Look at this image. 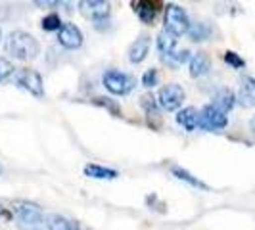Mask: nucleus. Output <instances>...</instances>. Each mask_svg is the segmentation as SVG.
<instances>
[{
  "label": "nucleus",
  "mask_w": 255,
  "mask_h": 230,
  "mask_svg": "<svg viewBox=\"0 0 255 230\" xmlns=\"http://www.w3.org/2000/svg\"><path fill=\"white\" fill-rule=\"evenodd\" d=\"M171 172H173V174H175L179 180H183V182H188L190 186L199 188V190H209V186H207L205 182H201L199 178H196L194 174H190V172L186 171V169H183V167H177V165H175V167L171 169Z\"/></svg>",
  "instance_id": "nucleus-20"
},
{
  "label": "nucleus",
  "mask_w": 255,
  "mask_h": 230,
  "mask_svg": "<svg viewBox=\"0 0 255 230\" xmlns=\"http://www.w3.org/2000/svg\"><path fill=\"white\" fill-rule=\"evenodd\" d=\"M41 27L43 31H60V29L64 27V23H62V19H60V15L58 14H48L44 17L43 21H41Z\"/></svg>",
  "instance_id": "nucleus-22"
},
{
  "label": "nucleus",
  "mask_w": 255,
  "mask_h": 230,
  "mask_svg": "<svg viewBox=\"0 0 255 230\" xmlns=\"http://www.w3.org/2000/svg\"><path fill=\"white\" fill-rule=\"evenodd\" d=\"M198 115L199 112L196 108L188 106V108L181 110V112L177 114V123H179L181 127H185L188 132H192V130H196V127H198Z\"/></svg>",
  "instance_id": "nucleus-16"
},
{
  "label": "nucleus",
  "mask_w": 255,
  "mask_h": 230,
  "mask_svg": "<svg viewBox=\"0 0 255 230\" xmlns=\"http://www.w3.org/2000/svg\"><path fill=\"white\" fill-rule=\"evenodd\" d=\"M79 12L98 25L110 19V4L102 0H83L79 2Z\"/></svg>",
  "instance_id": "nucleus-8"
},
{
  "label": "nucleus",
  "mask_w": 255,
  "mask_h": 230,
  "mask_svg": "<svg viewBox=\"0 0 255 230\" xmlns=\"http://www.w3.org/2000/svg\"><path fill=\"white\" fill-rule=\"evenodd\" d=\"M132 6H134V12H136V15H138V19L142 23L152 25L161 4L159 2H152V0H138V2H132Z\"/></svg>",
  "instance_id": "nucleus-11"
},
{
  "label": "nucleus",
  "mask_w": 255,
  "mask_h": 230,
  "mask_svg": "<svg viewBox=\"0 0 255 230\" xmlns=\"http://www.w3.org/2000/svg\"><path fill=\"white\" fill-rule=\"evenodd\" d=\"M102 83H104V86L112 94H117V96L128 94L134 88V85H136L134 77H130V75H127V73L123 71H117V69H108V71L104 73V77H102Z\"/></svg>",
  "instance_id": "nucleus-3"
},
{
  "label": "nucleus",
  "mask_w": 255,
  "mask_h": 230,
  "mask_svg": "<svg viewBox=\"0 0 255 230\" xmlns=\"http://www.w3.org/2000/svg\"><path fill=\"white\" fill-rule=\"evenodd\" d=\"M92 102H94L96 106H102V108L110 110L115 117H119V115H121V108H119V104H117L115 100H112V98H94Z\"/></svg>",
  "instance_id": "nucleus-24"
},
{
  "label": "nucleus",
  "mask_w": 255,
  "mask_h": 230,
  "mask_svg": "<svg viewBox=\"0 0 255 230\" xmlns=\"http://www.w3.org/2000/svg\"><path fill=\"white\" fill-rule=\"evenodd\" d=\"M185 98H186L185 88L181 85H177V83H171V85L163 86V88L159 90V94H157V104H159L163 110H167V112H177V110L183 106Z\"/></svg>",
  "instance_id": "nucleus-7"
},
{
  "label": "nucleus",
  "mask_w": 255,
  "mask_h": 230,
  "mask_svg": "<svg viewBox=\"0 0 255 230\" xmlns=\"http://www.w3.org/2000/svg\"><path fill=\"white\" fill-rule=\"evenodd\" d=\"M43 230H77V225L69 219H65V217L52 213V215L44 217Z\"/></svg>",
  "instance_id": "nucleus-15"
},
{
  "label": "nucleus",
  "mask_w": 255,
  "mask_h": 230,
  "mask_svg": "<svg viewBox=\"0 0 255 230\" xmlns=\"http://www.w3.org/2000/svg\"><path fill=\"white\" fill-rule=\"evenodd\" d=\"M0 39H2V31H0Z\"/></svg>",
  "instance_id": "nucleus-30"
},
{
  "label": "nucleus",
  "mask_w": 255,
  "mask_h": 230,
  "mask_svg": "<svg viewBox=\"0 0 255 230\" xmlns=\"http://www.w3.org/2000/svg\"><path fill=\"white\" fill-rule=\"evenodd\" d=\"M209 69H211V59L205 52H198V54L192 56V59H190V77H194V79L203 77V75L209 73Z\"/></svg>",
  "instance_id": "nucleus-13"
},
{
  "label": "nucleus",
  "mask_w": 255,
  "mask_h": 230,
  "mask_svg": "<svg viewBox=\"0 0 255 230\" xmlns=\"http://www.w3.org/2000/svg\"><path fill=\"white\" fill-rule=\"evenodd\" d=\"M12 213L23 230H39L44 225V213L41 205L27 200H17L12 203Z\"/></svg>",
  "instance_id": "nucleus-2"
},
{
  "label": "nucleus",
  "mask_w": 255,
  "mask_h": 230,
  "mask_svg": "<svg viewBox=\"0 0 255 230\" xmlns=\"http://www.w3.org/2000/svg\"><path fill=\"white\" fill-rule=\"evenodd\" d=\"M58 43L62 44L64 48H67V50H75V48H79L83 44V33L73 23H64V27L60 29V33H58Z\"/></svg>",
  "instance_id": "nucleus-9"
},
{
  "label": "nucleus",
  "mask_w": 255,
  "mask_h": 230,
  "mask_svg": "<svg viewBox=\"0 0 255 230\" xmlns=\"http://www.w3.org/2000/svg\"><path fill=\"white\" fill-rule=\"evenodd\" d=\"M238 100H240V104L246 106V108L255 106V79L254 77H250V75H244V77H242Z\"/></svg>",
  "instance_id": "nucleus-14"
},
{
  "label": "nucleus",
  "mask_w": 255,
  "mask_h": 230,
  "mask_svg": "<svg viewBox=\"0 0 255 230\" xmlns=\"http://www.w3.org/2000/svg\"><path fill=\"white\" fill-rule=\"evenodd\" d=\"M250 129H252V130L255 132V117L252 119V121H250Z\"/></svg>",
  "instance_id": "nucleus-28"
},
{
  "label": "nucleus",
  "mask_w": 255,
  "mask_h": 230,
  "mask_svg": "<svg viewBox=\"0 0 255 230\" xmlns=\"http://www.w3.org/2000/svg\"><path fill=\"white\" fill-rule=\"evenodd\" d=\"M0 174H2V165H0Z\"/></svg>",
  "instance_id": "nucleus-29"
},
{
  "label": "nucleus",
  "mask_w": 255,
  "mask_h": 230,
  "mask_svg": "<svg viewBox=\"0 0 255 230\" xmlns=\"http://www.w3.org/2000/svg\"><path fill=\"white\" fill-rule=\"evenodd\" d=\"M14 73H15L14 63H12L10 59H6V58H0V83L8 81Z\"/></svg>",
  "instance_id": "nucleus-23"
},
{
  "label": "nucleus",
  "mask_w": 255,
  "mask_h": 230,
  "mask_svg": "<svg viewBox=\"0 0 255 230\" xmlns=\"http://www.w3.org/2000/svg\"><path fill=\"white\" fill-rule=\"evenodd\" d=\"M140 106L144 108V112L148 115V123L152 125V119H157V123L161 121V115H159V104L152 94H142L140 96Z\"/></svg>",
  "instance_id": "nucleus-18"
},
{
  "label": "nucleus",
  "mask_w": 255,
  "mask_h": 230,
  "mask_svg": "<svg viewBox=\"0 0 255 230\" xmlns=\"http://www.w3.org/2000/svg\"><path fill=\"white\" fill-rule=\"evenodd\" d=\"M142 85L146 88H154L157 85V69H146L142 75Z\"/></svg>",
  "instance_id": "nucleus-26"
},
{
  "label": "nucleus",
  "mask_w": 255,
  "mask_h": 230,
  "mask_svg": "<svg viewBox=\"0 0 255 230\" xmlns=\"http://www.w3.org/2000/svg\"><path fill=\"white\" fill-rule=\"evenodd\" d=\"M85 174L90 176V178H100V180H102V178L112 180V178H117V176H119V172L115 171V169H108V167H102V165H96V163L86 165Z\"/></svg>",
  "instance_id": "nucleus-19"
},
{
  "label": "nucleus",
  "mask_w": 255,
  "mask_h": 230,
  "mask_svg": "<svg viewBox=\"0 0 255 230\" xmlns=\"http://www.w3.org/2000/svg\"><path fill=\"white\" fill-rule=\"evenodd\" d=\"M234 104H236V96H234V92H232L230 88H221V90H217L211 102V106H215V108H217L219 112H223V114H228V112L234 108Z\"/></svg>",
  "instance_id": "nucleus-12"
},
{
  "label": "nucleus",
  "mask_w": 255,
  "mask_h": 230,
  "mask_svg": "<svg viewBox=\"0 0 255 230\" xmlns=\"http://www.w3.org/2000/svg\"><path fill=\"white\" fill-rule=\"evenodd\" d=\"M186 35H188L190 41H194V43H203V41L209 39L211 27H209L207 23H194V25H190V29H188Z\"/></svg>",
  "instance_id": "nucleus-21"
},
{
  "label": "nucleus",
  "mask_w": 255,
  "mask_h": 230,
  "mask_svg": "<svg viewBox=\"0 0 255 230\" xmlns=\"http://www.w3.org/2000/svg\"><path fill=\"white\" fill-rule=\"evenodd\" d=\"M227 125H228L227 114L219 112L211 104H207V106L201 108V112L198 115V129L213 132V130H223Z\"/></svg>",
  "instance_id": "nucleus-5"
},
{
  "label": "nucleus",
  "mask_w": 255,
  "mask_h": 230,
  "mask_svg": "<svg viewBox=\"0 0 255 230\" xmlns=\"http://www.w3.org/2000/svg\"><path fill=\"white\" fill-rule=\"evenodd\" d=\"M12 219H14V213L0 203V221H12Z\"/></svg>",
  "instance_id": "nucleus-27"
},
{
  "label": "nucleus",
  "mask_w": 255,
  "mask_h": 230,
  "mask_svg": "<svg viewBox=\"0 0 255 230\" xmlns=\"http://www.w3.org/2000/svg\"><path fill=\"white\" fill-rule=\"evenodd\" d=\"M6 52L10 56H14L15 59L29 61L39 56L41 44L37 43V39L33 35H29L25 31H12L6 41Z\"/></svg>",
  "instance_id": "nucleus-1"
},
{
  "label": "nucleus",
  "mask_w": 255,
  "mask_h": 230,
  "mask_svg": "<svg viewBox=\"0 0 255 230\" xmlns=\"http://www.w3.org/2000/svg\"><path fill=\"white\" fill-rule=\"evenodd\" d=\"M15 83L25 88L29 94L37 96V98H43L44 96V85H43V77L35 69H29V67H21L14 73Z\"/></svg>",
  "instance_id": "nucleus-6"
},
{
  "label": "nucleus",
  "mask_w": 255,
  "mask_h": 230,
  "mask_svg": "<svg viewBox=\"0 0 255 230\" xmlns=\"http://www.w3.org/2000/svg\"><path fill=\"white\" fill-rule=\"evenodd\" d=\"M150 44H152V39L148 35H140L128 48V61L130 63H142L150 54Z\"/></svg>",
  "instance_id": "nucleus-10"
},
{
  "label": "nucleus",
  "mask_w": 255,
  "mask_h": 230,
  "mask_svg": "<svg viewBox=\"0 0 255 230\" xmlns=\"http://www.w3.org/2000/svg\"><path fill=\"white\" fill-rule=\"evenodd\" d=\"M156 43H157V50L161 52V58L171 56V54L175 52V48H177V37L163 29V31L157 35Z\"/></svg>",
  "instance_id": "nucleus-17"
},
{
  "label": "nucleus",
  "mask_w": 255,
  "mask_h": 230,
  "mask_svg": "<svg viewBox=\"0 0 255 230\" xmlns=\"http://www.w3.org/2000/svg\"><path fill=\"white\" fill-rule=\"evenodd\" d=\"M190 29V19L185 8H181L179 4H167L165 8V31H169L171 35L181 37L188 33Z\"/></svg>",
  "instance_id": "nucleus-4"
},
{
  "label": "nucleus",
  "mask_w": 255,
  "mask_h": 230,
  "mask_svg": "<svg viewBox=\"0 0 255 230\" xmlns=\"http://www.w3.org/2000/svg\"><path fill=\"white\" fill-rule=\"evenodd\" d=\"M225 61H227L230 67H234V69H240V67H244V65H246V61H244V59H242L236 52H232V50L225 52Z\"/></svg>",
  "instance_id": "nucleus-25"
}]
</instances>
